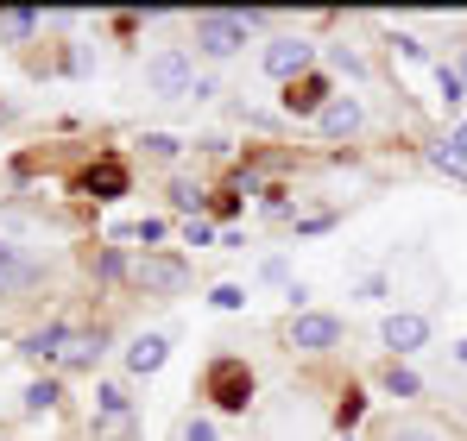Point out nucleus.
<instances>
[{
    "label": "nucleus",
    "mask_w": 467,
    "mask_h": 441,
    "mask_svg": "<svg viewBox=\"0 0 467 441\" xmlns=\"http://www.w3.org/2000/svg\"><path fill=\"white\" fill-rule=\"evenodd\" d=\"M253 26H259V13H196L190 19V45H196V57L222 64V57H234L253 38Z\"/></svg>",
    "instance_id": "1"
},
{
    "label": "nucleus",
    "mask_w": 467,
    "mask_h": 441,
    "mask_svg": "<svg viewBox=\"0 0 467 441\" xmlns=\"http://www.w3.org/2000/svg\"><path fill=\"white\" fill-rule=\"evenodd\" d=\"M146 95L152 101H190L196 95V51L183 45H164L146 57Z\"/></svg>",
    "instance_id": "2"
},
{
    "label": "nucleus",
    "mask_w": 467,
    "mask_h": 441,
    "mask_svg": "<svg viewBox=\"0 0 467 441\" xmlns=\"http://www.w3.org/2000/svg\"><path fill=\"white\" fill-rule=\"evenodd\" d=\"M202 391L215 397V410L240 416V410L253 404V366H246V360H234V354H222L215 366L202 372Z\"/></svg>",
    "instance_id": "3"
},
{
    "label": "nucleus",
    "mask_w": 467,
    "mask_h": 441,
    "mask_svg": "<svg viewBox=\"0 0 467 441\" xmlns=\"http://www.w3.org/2000/svg\"><path fill=\"white\" fill-rule=\"evenodd\" d=\"M310 64H316V45L304 32H285V38H272L259 51V70L272 76V82H297V76H310Z\"/></svg>",
    "instance_id": "4"
},
{
    "label": "nucleus",
    "mask_w": 467,
    "mask_h": 441,
    "mask_svg": "<svg viewBox=\"0 0 467 441\" xmlns=\"http://www.w3.org/2000/svg\"><path fill=\"white\" fill-rule=\"evenodd\" d=\"M373 441H467L449 416H430V410H398L379 423V436Z\"/></svg>",
    "instance_id": "5"
},
{
    "label": "nucleus",
    "mask_w": 467,
    "mask_h": 441,
    "mask_svg": "<svg viewBox=\"0 0 467 441\" xmlns=\"http://www.w3.org/2000/svg\"><path fill=\"white\" fill-rule=\"evenodd\" d=\"M430 334H436V322H430L423 309H391L386 322H379V347H391V360L430 347Z\"/></svg>",
    "instance_id": "6"
},
{
    "label": "nucleus",
    "mask_w": 467,
    "mask_h": 441,
    "mask_svg": "<svg viewBox=\"0 0 467 441\" xmlns=\"http://www.w3.org/2000/svg\"><path fill=\"white\" fill-rule=\"evenodd\" d=\"M291 347H297V354H328V347H341V315H316V309L291 315Z\"/></svg>",
    "instance_id": "7"
},
{
    "label": "nucleus",
    "mask_w": 467,
    "mask_h": 441,
    "mask_svg": "<svg viewBox=\"0 0 467 441\" xmlns=\"http://www.w3.org/2000/svg\"><path fill=\"white\" fill-rule=\"evenodd\" d=\"M328 101H335V88H328V76H297V82H285V114H291V120H297V114H322V108H328Z\"/></svg>",
    "instance_id": "8"
},
{
    "label": "nucleus",
    "mask_w": 467,
    "mask_h": 441,
    "mask_svg": "<svg viewBox=\"0 0 467 441\" xmlns=\"http://www.w3.org/2000/svg\"><path fill=\"white\" fill-rule=\"evenodd\" d=\"M164 360H171V334L146 328V334H133V341H127V372H133V378H152V372H164Z\"/></svg>",
    "instance_id": "9"
},
{
    "label": "nucleus",
    "mask_w": 467,
    "mask_h": 441,
    "mask_svg": "<svg viewBox=\"0 0 467 441\" xmlns=\"http://www.w3.org/2000/svg\"><path fill=\"white\" fill-rule=\"evenodd\" d=\"M316 127H322V139H354V133L367 127V114H360V101H354V95H335V101L316 114Z\"/></svg>",
    "instance_id": "10"
},
{
    "label": "nucleus",
    "mask_w": 467,
    "mask_h": 441,
    "mask_svg": "<svg viewBox=\"0 0 467 441\" xmlns=\"http://www.w3.org/2000/svg\"><path fill=\"white\" fill-rule=\"evenodd\" d=\"M64 347H70V328H64V322H45V328H32V334L19 341L26 360H64Z\"/></svg>",
    "instance_id": "11"
},
{
    "label": "nucleus",
    "mask_w": 467,
    "mask_h": 441,
    "mask_svg": "<svg viewBox=\"0 0 467 441\" xmlns=\"http://www.w3.org/2000/svg\"><path fill=\"white\" fill-rule=\"evenodd\" d=\"M82 190H88V196H101V202L127 196V164H120V158H101V164L82 177Z\"/></svg>",
    "instance_id": "12"
},
{
    "label": "nucleus",
    "mask_w": 467,
    "mask_h": 441,
    "mask_svg": "<svg viewBox=\"0 0 467 441\" xmlns=\"http://www.w3.org/2000/svg\"><path fill=\"white\" fill-rule=\"evenodd\" d=\"M146 291H183V259H140V272H133Z\"/></svg>",
    "instance_id": "13"
},
{
    "label": "nucleus",
    "mask_w": 467,
    "mask_h": 441,
    "mask_svg": "<svg viewBox=\"0 0 467 441\" xmlns=\"http://www.w3.org/2000/svg\"><path fill=\"white\" fill-rule=\"evenodd\" d=\"M379 385H386L391 397H423V378L410 366H398V360H386V372H379Z\"/></svg>",
    "instance_id": "14"
},
{
    "label": "nucleus",
    "mask_w": 467,
    "mask_h": 441,
    "mask_svg": "<svg viewBox=\"0 0 467 441\" xmlns=\"http://www.w3.org/2000/svg\"><path fill=\"white\" fill-rule=\"evenodd\" d=\"M57 397H64V391H57V378H32V385H26V416L57 410Z\"/></svg>",
    "instance_id": "15"
},
{
    "label": "nucleus",
    "mask_w": 467,
    "mask_h": 441,
    "mask_svg": "<svg viewBox=\"0 0 467 441\" xmlns=\"http://www.w3.org/2000/svg\"><path fill=\"white\" fill-rule=\"evenodd\" d=\"M95 410H101V423H120L127 416V385H114V378L95 385Z\"/></svg>",
    "instance_id": "16"
},
{
    "label": "nucleus",
    "mask_w": 467,
    "mask_h": 441,
    "mask_svg": "<svg viewBox=\"0 0 467 441\" xmlns=\"http://www.w3.org/2000/svg\"><path fill=\"white\" fill-rule=\"evenodd\" d=\"M38 26H45L38 13H0V38H6V45H26V38H38Z\"/></svg>",
    "instance_id": "17"
},
{
    "label": "nucleus",
    "mask_w": 467,
    "mask_h": 441,
    "mask_svg": "<svg viewBox=\"0 0 467 441\" xmlns=\"http://www.w3.org/2000/svg\"><path fill=\"white\" fill-rule=\"evenodd\" d=\"M101 360V334H70V347H64V366L82 372V366H95Z\"/></svg>",
    "instance_id": "18"
},
{
    "label": "nucleus",
    "mask_w": 467,
    "mask_h": 441,
    "mask_svg": "<svg viewBox=\"0 0 467 441\" xmlns=\"http://www.w3.org/2000/svg\"><path fill=\"white\" fill-rule=\"evenodd\" d=\"M436 88H442V108H467V82L455 76V64L436 70Z\"/></svg>",
    "instance_id": "19"
},
{
    "label": "nucleus",
    "mask_w": 467,
    "mask_h": 441,
    "mask_svg": "<svg viewBox=\"0 0 467 441\" xmlns=\"http://www.w3.org/2000/svg\"><path fill=\"white\" fill-rule=\"evenodd\" d=\"M177 441H222V429H215V416H183Z\"/></svg>",
    "instance_id": "20"
},
{
    "label": "nucleus",
    "mask_w": 467,
    "mask_h": 441,
    "mask_svg": "<svg viewBox=\"0 0 467 441\" xmlns=\"http://www.w3.org/2000/svg\"><path fill=\"white\" fill-rule=\"evenodd\" d=\"M354 296L360 303H379V296H391V278L386 272H367V278H354Z\"/></svg>",
    "instance_id": "21"
},
{
    "label": "nucleus",
    "mask_w": 467,
    "mask_h": 441,
    "mask_svg": "<svg viewBox=\"0 0 467 441\" xmlns=\"http://www.w3.org/2000/svg\"><path fill=\"white\" fill-rule=\"evenodd\" d=\"M209 303H215V309H246V291H240V284H215V291H209Z\"/></svg>",
    "instance_id": "22"
},
{
    "label": "nucleus",
    "mask_w": 467,
    "mask_h": 441,
    "mask_svg": "<svg viewBox=\"0 0 467 441\" xmlns=\"http://www.w3.org/2000/svg\"><path fill=\"white\" fill-rule=\"evenodd\" d=\"M95 272H101L108 284H114V278H127V259H120V246H108V252L95 259Z\"/></svg>",
    "instance_id": "23"
},
{
    "label": "nucleus",
    "mask_w": 467,
    "mask_h": 441,
    "mask_svg": "<svg viewBox=\"0 0 467 441\" xmlns=\"http://www.w3.org/2000/svg\"><path fill=\"white\" fill-rule=\"evenodd\" d=\"M140 146L152 151V158H177V151H183V139H171V133H146Z\"/></svg>",
    "instance_id": "24"
},
{
    "label": "nucleus",
    "mask_w": 467,
    "mask_h": 441,
    "mask_svg": "<svg viewBox=\"0 0 467 441\" xmlns=\"http://www.w3.org/2000/svg\"><path fill=\"white\" fill-rule=\"evenodd\" d=\"M360 410H367V397H360V391H341V404H335V416H341V423H360Z\"/></svg>",
    "instance_id": "25"
},
{
    "label": "nucleus",
    "mask_w": 467,
    "mask_h": 441,
    "mask_svg": "<svg viewBox=\"0 0 467 441\" xmlns=\"http://www.w3.org/2000/svg\"><path fill=\"white\" fill-rule=\"evenodd\" d=\"M120 240H146V246H152V240H164V220H140V227H127Z\"/></svg>",
    "instance_id": "26"
},
{
    "label": "nucleus",
    "mask_w": 467,
    "mask_h": 441,
    "mask_svg": "<svg viewBox=\"0 0 467 441\" xmlns=\"http://www.w3.org/2000/svg\"><path fill=\"white\" fill-rule=\"evenodd\" d=\"M171 202H177V209H202V190H196V183H177Z\"/></svg>",
    "instance_id": "27"
},
{
    "label": "nucleus",
    "mask_w": 467,
    "mask_h": 441,
    "mask_svg": "<svg viewBox=\"0 0 467 441\" xmlns=\"http://www.w3.org/2000/svg\"><path fill=\"white\" fill-rule=\"evenodd\" d=\"M328 64H335V70H348V76H360V57H354L348 45H335V51H328Z\"/></svg>",
    "instance_id": "28"
},
{
    "label": "nucleus",
    "mask_w": 467,
    "mask_h": 441,
    "mask_svg": "<svg viewBox=\"0 0 467 441\" xmlns=\"http://www.w3.org/2000/svg\"><path fill=\"white\" fill-rule=\"evenodd\" d=\"M449 158H455V164H467V120L449 133Z\"/></svg>",
    "instance_id": "29"
},
{
    "label": "nucleus",
    "mask_w": 467,
    "mask_h": 441,
    "mask_svg": "<svg viewBox=\"0 0 467 441\" xmlns=\"http://www.w3.org/2000/svg\"><path fill=\"white\" fill-rule=\"evenodd\" d=\"M449 366H455V372H467V341H455V347H449Z\"/></svg>",
    "instance_id": "30"
},
{
    "label": "nucleus",
    "mask_w": 467,
    "mask_h": 441,
    "mask_svg": "<svg viewBox=\"0 0 467 441\" xmlns=\"http://www.w3.org/2000/svg\"><path fill=\"white\" fill-rule=\"evenodd\" d=\"M455 76H462V82H467V45H462V57H455Z\"/></svg>",
    "instance_id": "31"
},
{
    "label": "nucleus",
    "mask_w": 467,
    "mask_h": 441,
    "mask_svg": "<svg viewBox=\"0 0 467 441\" xmlns=\"http://www.w3.org/2000/svg\"><path fill=\"white\" fill-rule=\"evenodd\" d=\"M335 441H354V436H335Z\"/></svg>",
    "instance_id": "32"
}]
</instances>
